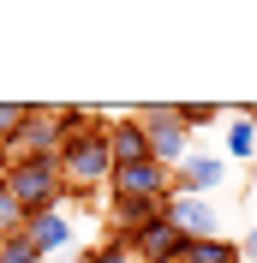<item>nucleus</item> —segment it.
<instances>
[{
  "label": "nucleus",
  "instance_id": "nucleus-1",
  "mask_svg": "<svg viewBox=\"0 0 257 263\" xmlns=\"http://www.w3.org/2000/svg\"><path fill=\"white\" fill-rule=\"evenodd\" d=\"M0 185L18 197L24 221H30V215H48V210H66V197H72V185H66V174H60V156L0 167Z\"/></svg>",
  "mask_w": 257,
  "mask_h": 263
},
{
  "label": "nucleus",
  "instance_id": "nucleus-2",
  "mask_svg": "<svg viewBox=\"0 0 257 263\" xmlns=\"http://www.w3.org/2000/svg\"><path fill=\"white\" fill-rule=\"evenodd\" d=\"M60 174H66V185H72L78 197H90L96 185H108V174H114L108 120H96V126H84V132H66V144H60Z\"/></svg>",
  "mask_w": 257,
  "mask_h": 263
},
{
  "label": "nucleus",
  "instance_id": "nucleus-3",
  "mask_svg": "<svg viewBox=\"0 0 257 263\" xmlns=\"http://www.w3.org/2000/svg\"><path fill=\"white\" fill-rule=\"evenodd\" d=\"M132 114L144 120V132H150V156H156L168 174H179L186 156H192V132L179 120V102H150V108H132Z\"/></svg>",
  "mask_w": 257,
  "mask_h": 263
},
{
  "label": "nucleus",
  "instance_id": "nucleus-4",
  "mask_svg": "<svg viewBox=\"0 0 257 263\" xmlns=\"http://www.w3.org/2000/svg\"><path fill=\"white\" fill-rule=\"evenodd\" d=\"M108 192L114 197H138V203H168L174 197V174L150 156V162H126L108 174Z\"/></svg>",
  "mask_w": 257,
  "mask_h": 263
},
{
  "label": "nucleus",
  "instance_id": "nucleus-5",
  "mask_svg": "<svg viewBox=\"0 0 257 263\" xmlns=\"http://www.w3.org/2000/svg\"><path fill=\"white\" fill-rule=\"evenodd\" d=\"M168 221H174L186 239H227V221H222V203H215V197L174 192L168 197Z\"/></svg>",
  "mask_w": 257,
  "mask_h": 263
},
{
  "label": "nucleus",
  "instance_id": "nucleus-6",
  "mask_svg": "<svg viewBox=\"0 0 257 263\" xmlns=\"http://www.w3.org/2000/svg\"><path fill=\"white\" fill-rule=\"evenodd\" d=\"M18 233H30L36 239V251H42V257H72V246H78V221H72V215L66 210H48V215H30V221H24V228Z\"/></svg>",
  "mask_w": 257,
  "mask_h": 263
},
{
  "label": "nucleus",
  "instance_id": "nucleus-7",
  "mask_svg": "<svg viewBox=\"0 0 257 263\" xmlns=\"http://www.w3.org/2000/svg\"><path fill=\"white\" fill-rule=\"evenodd\" d=\"M186 246H192V239H186L168 215H156L144 233H132V257H138V263H179V251H186Z\"/></svg>",
  "mask_w": 257,
  "mask_h": 263
},
{
  "label": "nucleus",
  "instance_id": "nucleus-8",
  "mask_svg": "<svg viewBox=\"0 0 257 263\" xmlns=\"http://www.w3.org/2000/svg\"><path fill=\"white\" fill-rule=\"evenodd\" d=\"M215 185H227V156H209V149H192L186 167L174 174V192H192V197H215Z\"/></svg>",
  "mask_w": 257,
  "mask_h": 263
},
{
  "label": "nucleus",
  "instance_id": "nucleus-9",
  "mask_svg": "<svg viewBox=\"0 0 257 263\" xmlns=\"http://www.w3.org/2000/svg\"><path fill=\"white\" fill-rule=\"evenodd\" d=\"M108 156H114V167H126V162H150V132H144V120H138V114L108 120Z\"/></svg>",
  "mask_w": 257,
  "mask_h": 263
},
{
  "label": "nucleus",
  "instance_id": "nucleus-10",
  "mask_svg": "<svg viewBox=\"0 0 257 263\" xmlns=\"http://www.w3.org/2000/svg\"><path fill=\"white\" fill-rule=\"evenodd\" d=\"M179 263H245L240 239H192L179 251Z\"/></svg>",
  "mask_w": 257,
  "mask_h": 263
},
{
  "label": "nucleus",
  "instance_id": "nucleus-11",
  "mask_svg": "<svg viewBox=\"0 0 257 263\" xmlns=\"http://www.w3.org/2000/svg\"><path fill=\"white\" fill-rule=\"evenodd\" d=\"M227 156H233V162L257 156V120H251V114H240L233 126H227Z\"/></svg>",
  "mask_w": 257,
  "mask_h": 263
},
{
  "label": "nucleus",
  "instance_id": "nucleus-12",
  "mask_svg": "<svg viewBox=\"0 0 257 263\" xmlns=\"http://www.w3.org/2000/svg\"><path fill=\"white\" fill-rule=\"evenodd\" d=\"M0 263H42L30 233H0Z\"/></svg>",
  "mask_w": 257,
  "mask_h": 263
},
{
  "label": "nucleus",
  "instance_id": "nucleus-13",
  "mask_svg": "<svg viewBox=\"0 0 257 263\" xmlns=\"http://www.w3.org/2000/svg\"><path fill=\"white\" fill-rule=\"evenodd\" d=\"M24 120H30V102H0V144H12Z\"/></svg>",
  "mask_w": 257,
  "mask_h": 263
},
{
  "label": "nucleus",
  "instance_id": "nucleus-14",
  "mask_svg": "<svg viewBox=\"0 0 257 263\" xmlns=\"http://www.w3.org/2000/svg\"><path fill=\"white\" fill-rule=\"evenodd\" d=\"M84 263H138V257H132V239H102L96 251H84Z\"/></svg>",
  "mask_w": 257,
  "mask_h": 263
},
{
  "label": "nucleus",
  "instance_id": "nucleus-15",
  "mask_svg": "<svg viewBox=\"0 0 257 263\" xmlns=\"http://www.w3.org/2000/svg\"><path fill=\"white\" fill-rule=\"evenodd\" d=\"M18 228H24V210H18V197L0 185V233H18Z\"/></svg>",
  "mask_w": 257,
  "mask_h": 263
},
{
  "label": "nucleus",
  "instance_id": "nucleus-16",
  "mask_svg": "<svg viewBox=\"0 0 257 263\" xmlns=\"http://www.w3.org/2000/svg\"><path fill=\"white\" fill-rule=\"evenodd\" d=\"M179 120H186V132H197V126L215 120V108H209V102H179Z\"/></svg>",
  "mask_w": 257,
  "mask_h": 263
},
{
  "label": "nucleus",
  "instance_id": "nucleus-17",
  "mask_svg": "<svg viewBox=\"0 0 257 263\" xmlns=\"http://www.w3.org/2000/svg\"><path fill=\"white\" fill-rule=\"evenodd\" d=\"M240 251H245V257L257 263V228H251V233H245V239H240Z\"/></svg>",
  "mask_w": 257,
  "mask_h": 263
}]
</instances>
